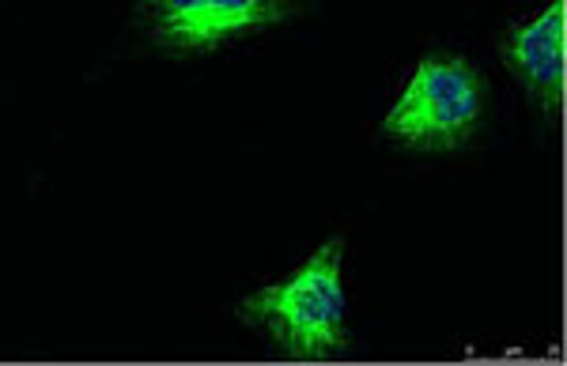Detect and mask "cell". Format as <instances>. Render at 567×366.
I'll return each instance as SVG.
<instances>
[{
  "label": "cell",
  "mask_w": 567,
  "mask_h": 366,
  "mask_svg": "<svg viewBox=\"0 0 567 366\" xmlns=\"http://www.w3.org/2000/svg\"><path fill=\"white\" fill-rule=\"evenodd\" d=\"M344 238H326L310 261L288 280L258 287L239 302V322L258 325L288 359H333L349 352L352 333L344 322Z\"/></svg>",
  "instance_id": "cell-1"
},
{
  "label": "cell",
  "mask_w": 567,
  "mask_h": 366,
  "mask_svg": "<svg viewBox=\"0 0 567 366\" xmlns=\"http://www.w3.org/2000/svg\"><path fill=\"white\" fill-rule=\"evenodd\" d=\"M299 0H141L144 23L159 50L189 57L284 23Z\"/></svg>",
  "instance_id": "cell-3"
},
{
  "label": "cell",
  "mask_w": 567,
  "mask_h": 366,
  "mask_svg": "<svg viewBox=\"0 0 567 366\" xmlns=\"http://www.w3.org/2000/svg\"><path fill=\"white\" fill-rule=\"evenodd\" d=\"M488 117V80L462 53H424L413 80L382 122L398 148L416 155H451L481 133Z\"/></svg>",
  "instance_id": "cell-2"
},
{
  "label": "cell",
  "mask_w": 567,
  "mask_h": 366,
  "mask_svg": "<svg viewBox=\"0 0 567 366\" xmlns=\"http://www.w3.org/2000/svg\"><path fill=\"white\" fill-rule=\"evenodd\" d=\"M499 61L529 103L556 114L567 91V0H553L537 20L511 27L499 42Z\"/></svg>",
  "instance_id": "cell-4"
}]
</instances>
